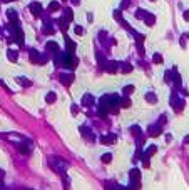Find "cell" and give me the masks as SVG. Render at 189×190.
<instances>
[{"label":"cell","mask_w":189,"mask_h":190,"mask_svg":"<svg viewBox=\"0 0 189 190\" xmlns=\"http://www.w3.org/2000/svg\"><path fill=\"white\" fill-rule=\"evenodd\" d=\"M49 163H50V167L54 168L57 173H60V175H65V170L69 168V163L65 162V160H62L60 157H50Z\"/></svg>","instance_id":"1"},{"label":"cell","mask_w":189,"mask_h":190,"mask_svg":"<svg viewBox=\"0 0 189 190\" xmlns=\"http://www.w3.org/2000/svg\"><path fill=\"white\" fill-rule=\"evenodd\" d=\"M62 67L69 68V70H74V68L77 67V59L72 55V53L64 52L62 53Z\"/></svg>","instance_id":"2"},{"label":"cell","mask_w":189,"mask_h":190,"mask_svg":"<svg viewBox=\"0 0 189 190\" xmlns=\"http://www.w3.org/2000/svg\"><path fill=\"white\" fill-rule=\"evenodd\" d=\"M17 148H19V152H20V154L27 155V154H30V150H32V142L25 138V140H22V142L19 143Z\"/></svg>","instance_id":"3"},{"label":"cell","mask_w":189,"mask_h":190,"mask_svg":"<svg viewBox=\"0 0 189 190\" xmlns=\"http://www.w3.org/2000/svg\"><path fill=\"white\" fill-rule=\"evenodd\" d=\"M28 9H30V12H32V15H34V17H40V15H42V12H44L42 5H40L39 2H32L30 5H28Z\"/></svg>","instance_id":"4"},{"label":"cell","mask_w":189,"mask_h":190,"mask_svg":"<svg viewBox=\"0 0 189 190\" xmlns=\"http://www.w3.org/2000/svg\"><path fill=\"white\" fill-rule=\"evenodd\" d=\"M171 105H172V109H174L176 112H181V110H183V107H184V100H183V98H178L176 95H172Z\"/></svg>","instance_id":"5"},{"label":"cell","mask_w":189,"mask_h":190,"mask_svg":"<svg viewBox=\"0 0 189 190\" xmlns=\"http://www.w3.org/2000/svg\"><path fill=\"white\" fill-rule=\"evenodd\" d=\"M45 48H47V52L50 53L52 57L57 55V53H60V50H59V45H57L55 42H47V43H45Z\"/></svg>","instance_id":"6"},{"label":"cell","mask_w":189,"mask_h":190,"mask_svg":"<svg viewBox=\"0 0 189 190\" xmlns=\"http://www.w3.org/2000/svg\"><path fill=\"white\" fill-rule=\"evenodd\" d=\"M161 132H162V127L159 125V123H156V125H151L149 129H147V135H151V137H157Z\"/></svg>","instance_id":"7"},{"label":"cell","mask_w":189,"mask_h":190,"mask_svg":"<svg viewBox=\"0 0 189 190\" xmlns=\"http://www.w3.org/2000/svg\"><path fill=\"white\" fill-rule=\"evenodd\" d=\"M75 48H77V43H75V42H72V40L69 39V37H65V52H67V53H72V55H74Z\"/></svg>","instance_id":"8"},{"label":"cell","mask_w":189,"mask_h":190,"mask_svg":"<svg viewBox=\"0 0 189 190\" xmlns=\"http://www.w3.org/2000/svg\"><path fill=\"white\" fill-rule=\"evenodd\" d=\"M80 134L84 135V137L87 138V140H90V142H94V140H96V135H94V134H92V130H90L89 127H85V125H84V127H80Z\"/></svg>","instance_id":"9"},{"label":"cell","mask_w":189,"mask_h":190,"mask_svg":"<svg viewBox=\"0 0 189 190\" xmlns=\"http://www.w3.org/2000/svg\"><path fill=\"white\" fill-rule=\"evenodd\" d=\"M59 78H60V84H62V85H71L74 82V75H72V73H60Z\"/></svg>","instance_id":"10"},{"label":"cell","mask_w":189,"mask_h":190,"mask_svg":"<svg viewBox=\"0 0 189 190\" xmlns=\"http://www.w3.org/2000/svg\"><path fill=\"white\" fill-rule=\"evenodd\" d=\"M42 32H44L45 35H54V34H55V27L52 25V23L49 22L47 19H45V25H44V28H42Z\"/></svg>","instance_id":"11"},{"label":"cell","mask_w":189,"mask_h":190,"mask_svg":"<svg viewBox=\"0 0 189 190\" xmlns=\"http://www.w3.org/2000/svg\"><path fill=\"white\" fill-rule=\"evenodd\" d=\"M94 95H90V93H85L84 97H82V105L84 107H90V105H94Z\"/></svg>","instance_id":"12"},{"label":"cell","mask_w":189,"mask_h":190,"mask_svg":"<svg viewBox=\"0 0 189 190\" xmlns=\"http://www.w3.org/2000/svg\"><path fill=\"white\" fill-rule=\"evenodd\" d=\"M105 70H107L109 73H116L117 70H119V64L117 62H107V64H105V67H104Z\"/></svg>","instance_id":"13"},{"label":"cell","mask_w":189,"mask_h":190,"mask_svg":"<svg viewBox=\"0 0 189 190\" xmlns=\"http://www.w3.org/2000/svg\"><path fill=\"white\" fill-rule=\"evenodd\" d=\"M101 142L104 143V145H112V143L116 142V135H102Z\"/></svg>","instance_id":"14"},{"label":"cell","mask_w":189,"mask_h":190,"mask_svg":"<svg viewBox=\"0 0 189 190\" xmlns=\"http://www.w3.org/2000/svg\"><path fill=\"white\" fill-rule=\"evenodd\" d=\"M7 59H9L10 62H17V59H19V52L14 50V48H9V50H7Z\"/></svg>","instance_id":"15"},{"label":"cell","mask_w":189,"mask_h":190,"mask_svg":"<svg viewBox=\"0 0 189 190\" xmlns=\"http://www.w3.org/2000/svg\"><path fill=\"white\" fill-rule=\"evenodd\" d=\"M144 22H146L149 27H152L154 23H156V17H154L152 14H149V12H147V14H146V17H144Z\"/></svg>","instance_id":"16"},{"label":"cell","mask_w":189,"mask_h":190,"mask_svg":"<svg viewBox=\"0 0 189 190\" xmlns=\"http://www.w3.org/2000/svg\"><path fill=\"white\" fill-rule=\"evenodd\" d=\"M156 152H157V147L156 145H149L146 148V152H144V157H147V159H149V157H152Z\"/></svg>","instance_id":"17"},{"label":"cell","mask_w":189,"mask_h":190,"mask_svg":"<svg viewBox=\"0 0 189 190\" xmlns=\"http://www.w3.org/2000/svg\"><path fill=\"white\" fill-rule=\"evenodd\" d=\"M7 17H9V20L10 22H17V19H19V14L15 10H7Z\"/></svg>","instance_id":"18"},{"label":"cell","mask_w":189,"mask_h":190,"mask_svg":"<svg viewBox=\"0 0 189 190\" xmlns=\"http://www.w3.org/2000/svg\"><path fill=\"white\" fill-rule=\"evenodd\" d=\"M96 57H97V64H99L101 67H105L107 60H105V57H104V55H102V52H97V53H96Z\"/></svg>","instance_id":"19"},{"label":"cell","mask_w":189,"mask_h":190,"mask_svg":"<svg viewBox=\"0 0 189 190\" xmlns=\"http://www.w3.org/2000/svg\"><path fill=\"white\" fill-rule=\"evenodd\" d=\"M17 82H19L22 87H30V85H32V82L28 80L27 77H17Z\"/></svg>","instance_id":"20"},{"label":"cell","mask_w":189,"mask_h":190,"mask_svg":"<svg viewBox=\"0 0 189 190\" xmlns=\"http://www.w3.org/2000/svg\"><path fill=\"white\" fill-rule=\"evenodd\" d=\"M40 60V53L37 50H30V62H34V64H39Z\"/></svg>","instance_id":"21"},{"label":"cell","mask_w":189,"mask_h":190,"mask_svg":"<svg viewBox=\"0 0 189 190\" xmlns=\"http://www.w3.org/2000/svg\"><path fill=\"white\" fill-rule=\"evenodd\" d=\"M146 100L149 102V104H156V102H157V97H156L154 92H147L146 93Z\"/></svg>","instance_id":"22"},{"label":"cell","mask_w":189,"mask_h":190,"mask_svg":"<svg viewBox=\"0 0 189 190\" xmlns=\"http://www.w3.org/2000/svg\"><path fill=\"white\" fill-rule=\"evenodd\" d=\"M55 100H57V95L54 92H49L47 95H45V102H47V104H54Z\"/></svg>","instance_id":"23"},{"label":"cell","mask_w":189,"mask_h":190,"mask_svg":"<svg viewBox=\"0 0 189 190\" xmlns=\"http://www.w3.org/2000/svg\"><path fill=\"white\" fill-rule=\"evenodd\" d=\"M119 105L122 107V109H129L131 107V100L127 97H121V102H119Z\"/></svg>","instance_id":"24"},{"label":"cell","mask_w":189,"mask_h":190,"mask_svg":"<svg viewBox=\"0 0 189 190\" xmlns=\"http://www.w3.org/2000/svg\"><path fill=\"white\" fill-rule=\"evenodd\" d=\"M62 17L67 19V22H72V19H74V14H72V9H65L64 10V15Z\"/></svg>","instance_id":"25"},{"label":"cell","mask_w":189,"mask_h":190,"mask_svg":"<svg viewBox=\"0 0 189 190\" xmlns=\"http://www.w3.org/2000/svg\"><path fill=\"white\" fill-rule=\"evenodd\" d=\"M60 9V3L59 2H50L49 3V12H57Z\"/></svg>","instance_id":"26"},{"label":"cell","mask_w":189,"mask_h":190,"mask_svg":"<svg viewBox=\"0 0 189 190\" xmlns=\"http://www.w3.org/2000/svg\"><path fill=\"white\" fill-rule=\"evenodd\" d=\"M131 132H132V135H134V137H142V135H141V129H139V127L137 125H132V127H131Z\"/></svg>","instance_id":"27"},{"label":"cell","mask_w":189,"mask_h":190,"mask_svg":"<svg viewBox=\"0 0 189 190\" xmlns=\"http://www.w3.org/2000/svg\"><path fill=\"white\" fill-rule=\"evenodd\" d=\"M122 92H124V97H127V95H131L134 92V85H126L124 89H122Z\"/></svg>","instance_id":"28"},{"label":"cell","mask_w":189,"mask_h":190,"mask_svg":"<svg viewBox=\"0 0 189 190\" xmlns=\"http://www.w3.org/2000/svg\"><path fill=\"white\" fill-rule=\"evenodd\" d=\"M146 14H147L146 10H142V9H137V12H135V17H137V19H142V20H144Z\"/></svg>","instance_id":"29"},{"label":"cell","mask_w":189,"mask_h":190,"mask_svg":"<svg viewBox=\"0 0 189 190\" xmlns=\"http://www.w3.org/2000/svg\"><path fill=\"white\" fill-rule=\"evenodd\" d=\"M152 62H154V64H162V55H161V53H154Z\"/></svg>","instance_id":"30"},{"label":"cell","mask_w":189,"mask_h":190,"mask_svg":"<svg viewBox=\"0 0 189 190\" xmlns=\"http://www.w3.org/2000/svg\"><path fill=\"white\" fill-rule=\"evenodd\" d=\"M129 5H131V0H122V2H121V12L126 10V9H129Z\"/></svg>","instance_id":"31"},{"label":"cell","mask_w":189,"mask_h":190,"mask_svg":"<svg viewBox=\"0 0 189 190\" xmlns=\"http://www.w3.org/2000/svg\"><path fill=\"white\" fill-rule=\"evenodd\" d=\"M102 162H104V163H109L110 162V160H112V155H110V154H104V155H102Z\"/></svg>","instance_id":"32"},{"label":"cell","mask_w":189,"mask_h":190,"mask_svg":"<svg viewBox=\"0 0 189 190\" xmlns=\"http://www.w3.org/2000/svg\"><path fill=\"white\" fill-rule=\"evenodd\" d=\"M47 60H49V55H47V53H44V55H40L39 64H40V65H44V64H47Z\"/></svg>","instance_id":"33"},{"label":"cell","mask_w":189,"mask_h":190,"mask_svg":"<svg viewBox=\"0 0 189 190\" xmlns=\"http://www.w3.org/2000/svg\"><path fill=\"white\" fill-rule=\"evenodd\" d=\"M121 70H122V72H124V73H129L131 70H132V65H129V64H124V67H122Z\"/></svg>","instance_id":"34"},{"label":"cell","mask_w":189,"mask_h":190,"mask_svg":"<svg viewBox=\"0 0 189 190\" xmlns=\"http://www.w3.org/2000/svg\"><path fill=\"white\" fill-rule=\"evenodd\" d=\"M75 34H77V35H82V34H84V28L77 25V27H75Z\"/></svg>","instance_id":"35"},{"label":"cell","mask_w":189,"mask_h":190,"mask_svg":"<svg viewBox=\"0 0 189 190\" xmlns=\"http://www.w3.org/2000/svg\"><path fill=\"white\" fill-rule=\"evenodd\" d=\"M157 123H159V125L162 127L164 123H166V115H162V117H159V122H157Z\"/></svg>","instance_id":"36"},{"label":"cell","mask_w":189,"mask_h":190,"mask_svg":"<svg viewBox=\"0 0 189 190\" xmlns=\"http://www.w3.org/2000/svg\"><path fill=\"white\" fill-rule=\"evenodd\" d=\"M166 82H172V72H166Z\"/></svg>","instance_id":"37"},{"label":"cell","mask_w":189,"mask_h":190,"mask_svg":"<svg viewBox=\"0 0 189 190\" xmlns=\"http://www.w3.org/2000/svg\"><path fill=\"white\" fill-rule=\"evenodd\" d=\"M77 112H79V107H77V105H72V114L75 115Z\"/></svg>","instance_id":"38"},{"label":"cell","mask_w":189,"mask_h":190,"mask_svg":"<svg viewBox=\"0 0 189 190\" xmlns=\"http://www.w3.org/2000/svg\"><path fill=\"white\" fill-rule=\"evenodd\" d=\"M183 17H184V20H187V22H189V10L184 12V15H183Z\"/></svg>","instance_id":"39"},{"label":"cell","mask_w":189,"mask_h":190,"mask_svg":"<svg viewBox=\"0 0 189 190\" xmlns=\"http://www.w3.org/2000/svg\"><path fill=\"white\" fill-rule=\"evenodd\" d=\"M3 175H5V172H3V170H2V168H0V180H2V179H3Z\"/></svg>","instance_id":"40"},{"label":"cell","mask_w":189,"mask_h":190,"mask_svg":"<svg viewBox=\"0 0 189 190\" xmlns=\"http://www.w3.org/2000/svg\"><path fill=\"white\" fill-rule=\"evenodd\" d=\"M72 3H74V5H79V3H80V0H72Z\"/></svg>","instance_id":"41"},{"label":"cell","mask_w":189,"mask_h":190,"mask_svg":"<svg viewBox=\"0 0 189 190\" xmlns=\"http://www.w3.org/2000/svg\"><path fill=\"white\" fill-rule=\"evenodd\" d=\"M184 143H189V135H186V137H184Z\"/></svg>","instance_id":"42"},{"label":"cell","mask_w":189,"mask_h":190,"mask_svg":"<svg viewBox=\"0 0 189 190\" xmlns=\"http://www.w3.org/2000/svg\"><path fill=\"white\" fill-rule=\"evenodd\" d=\"M0 190H3V187H2V185H0Z\"/></svg>","instance_id":"43"},{"label":"cell","mask_w":189,"mask_h":190,"mask_svg":"<svg viewBox=\"0 0 189 190\" xmlns=\"http://www.w3.org/2000/svg\"><path fill=\"white\" fill-rule=\"evenodd\" d=\"M5 2H12V0H5Z\"/></svg>","instance_id":"44"},{"label":"cell","mask_w":189,"mask_h":190,"mask_svg":"<svg viewBox=\"0 0 189 190\" xmlns=\"http://www.w3.org/2000/svg\"><path fill=\"white\" fill-rule=\"evenodd\" d=\"M151 2H156V0H151Z\"/></svg>","instance_id":"45"},{"label":"cell","mask_w":189,"mask_h":190,"mask_svg":"<svg viewBox=\"0 0 189 190\" xmlns=\"http://www.w3.org/2000/svg\"><path fill=\"white\" fill-rule=\"evenodd\" d=\"M64 2H67V0H64Z\"/></svg>","instance_id":"46"},{"label":"cell","mask_w":189,"mask_h":190,"mask_svg":"<svg viewBox=\"0 0 189 190\" xmlns=\"http://www.w3.org/2000/svg\"><path fill=\"white\" fill-rule=\"evenodd\" d=\"M27 190H30V188H27Z\"/></svg>","instance_id":"47"}]
</instances>
